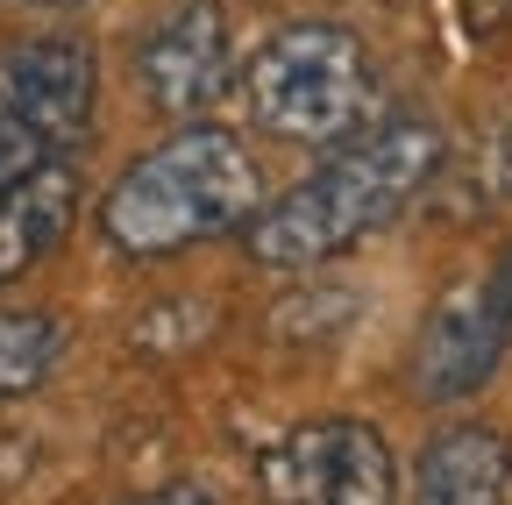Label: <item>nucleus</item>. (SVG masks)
I'll return each instance as SVG.
<instances>
[{
  "mask_svg": "<svg viewBox=\"0 0 512 505\" xmlns=\"http://www.w3.org/2000/svg\"><path fill=\"white\" fill-rule=\"evenodd\" d=\"M448 143L434 121L420 114H392L370 129L328 143L313 178H299L292 193L256 200V214L242 221V249L264 271H320L328 257H342L349 242L392 228L441 171Z\"/></svg>",
  "mask_w": 512,
  "mask_h": 505,
  "instance_id": "1",
  "label": "nucleus"
},
{
  "mask_svg": "<svg viewBox=\"0 0 512 505\" xmlns=\"http://www.w3.org/2000/svg\"><path fill=\"white\" fill-rule=\"evenodd\" d=\"M256 200H264L256 157L214 121H185L114 178V193L100 200V235L128 264H164L192 242L235 235Z\"/></svg>",
  "mask_w": 512,
  "mask_h": 505,
  "instance_id": "2",
  "label": "nucleus"
},
{
  "mask_svg": "<svg viewBox=\"0 0 512 505\" xmlns=\"http://www.w3.org/2000/svg\"><path fill=\"white\" fill-rule=\"evenodd\" d=\"M370 100H377L370 50L335 22H292L264 36L242 65V107L278 143L328 150L370 121Z\"/></svg>",
  "mask_w": 512,
  "mask_h": 505,
  "instance_id": "3",
  "label": "nucleus"
},
{
  "mask_svg": "<svg viewBox=\"0 0 512 505\" xmlns=\"http://www.w3.org/2000/svg\"><path fill=\"white\" fill-rule=\"evenodd\" d=\"M256 498L264 505H399L392 441L349 413L299 420L256 456Z\"/></svg>",
  "mask_w": 512,
  "mask_h": 505,
  "instance_id": "4",
  "label": "nucleus"
},
{
  "mask_svg": "<svg viewBox=\"0 0 512 505\" xmlns=\"http://www.w3.org/2000/svg\"><path fill=\"white\" fill-rule=\"evenodd\" d=\"M512 349V257H498L491 271L448 285L427 313V328L413 342V392L448 406L470 399L477 385H491V370Z\"/></svg>",
  "mask_w": 512,
  "mask_h": 505,
  "instance_id": "5",
  "label": "nucleus"
},
{
  "mask_svg": "<svg viewBox=\"0 0 512 505\" xmlns=\"http://www.w3.org/2000/svg\"><path fill=\"white\" fill-rule=\"evenodd\" d=\"M136 86L171 121H200L235 86V43H228L221 0H178L136 43Z\"/></svg>",
  "mask_w": 512,
  "mask_h": 505,
  "instance_id": "6",
  "label": "nucleus"
},
{
  "mask_svg": "<svg viewBox=\"0 0 512 505\" xmlns=\"http://www.w3.org/2000/svg\"><path fill=\"white\" fill-rule=\"evenodd\" d=\"M413 505H512V434L491 420L441 427L420 449Z\"/></svg>",
  "mask_w": 512,
  "mask_h": 505,
  "instance_id": "7",
  "label": "nucleus"
},
{
  "mask_svg": "<svg viewBox=\"0 0 512 505\" xmlns=\"http://www.w3.org/2000/svg\"><path fill=\"white\" fill-rule=\"evenodd\" d=\"M72 214H79V171L64 157L36 164L15 185H0V285L36 271L50 249L72 235Z\"/></svg>",
  "mask_w": 512,
  "mask_h": 505,
  "instance_id": "8",
  "label": "nucleus"
},
{
  "mask_svg": "<svg viewBox=\"0 0 512 505\" xmlns=\"http://www.w3.org/2000/svg\"><path fill=\"white\" fill-rule=\"evenodd\" d=\"M64 356V321L43 306H0V399L36 392Z\"/></svg>",
  "mask_w": 512,
  "mask_h": 505,
  "instance_id": "9",
  "label": "nucleus"
},
{
  "mask_svg": "<svg viewBox=\"0 0 512 505\" xmlns=\"http://www.w3.org/2000/svg\"><path fill=\"white\" fill-rule=\"evenodd\" d=\"M121 505H214V491H207V484H192V477H178V484L136 491V498H121Z\"/></svg>",
  "mask_w": 512,
  "mask_h": 505,
  "instance_id": "10",
  "label": "nucleus"
},
{
  "mask_svg": "<svg viewBox=\"0 0 512 505\" xmlns=\"http://www.w3.org/2000/svg\"><path fill=\"white\" fill-rule=\"evenodd\" d=\"M463 15H470V36H498L512 22V0H463Z\"/></svg>",
  "mask_w": 512,
  "mask_h": 505,
  "instance_id": "11",
  "label": "nucleus"
},
{
  "mask_svg": "<svg viewBox=\"0 0 512 505\" xmlns=\"http://www.w3.org/2000/svg\"><path fill=\"white\" fill-rule=\"evenodd\" d=\"M43 8H79V0H43Z\"/></svg>",
  "mask_w": 512,
  "mask_h": 505,
  "instance_id": "12",
  "label": "nucleus"
}]
</instances>
